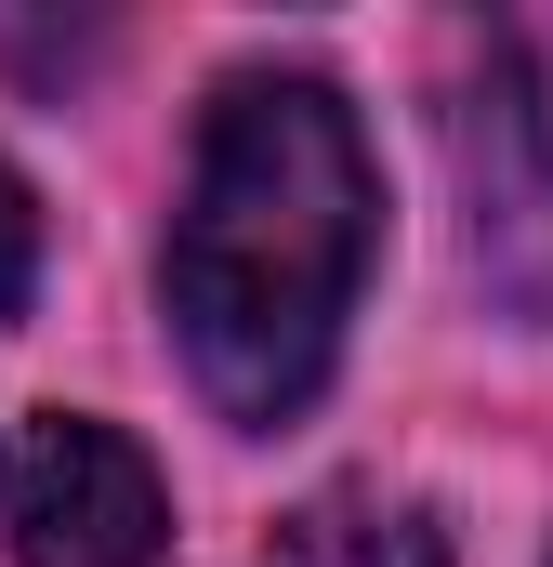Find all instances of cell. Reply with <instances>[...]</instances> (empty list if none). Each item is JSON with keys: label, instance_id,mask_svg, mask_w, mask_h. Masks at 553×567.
Returning a JSON list of instances; mask_svg holds the SVG:
<instances>
[{"label": "cell", "instance_id": "1", "mask_svg": "<svg viewBox=\"0 0 553 567\" xmlns=\"http://www.w3.org/2000/svg\"><path fill=\"white\" fill-rule=\"evenodd\" d=\"M369 238H383V185H369L356 106L303 66L225 80L171 212V317L225 423H290L330 383Z\"/></svg>", "mask_w": 553, "mask_h": 567}, {"label": "cell", "instance_id": "2", "mask_svg": "<svg viewBox=\"0 0 553 567\" xmlns=\"http://www.w3.org/2000/svg\"><path fill=\"white\" fill-rule=\"evenodd\" d=\"M0 515H13V567H158L171 555L158 462L119 423H80V410H40L13 435Z\"/></svg>", "mask_w": 553, "mask_h": 567}, {"label": "cell", "instance_id": "3", "mask_svg": "<svg viewBox=\"0 0 553 567\" xmlns=\"http://www.w3.org/2000/svg\"><path fill=\"white\" fill-rule=\"evenodd\" d=\"M461 172H474V251L501 290L553 303V27H501L488 80L461 106Z\"/></svg>", "mask_w": 553, "mask_h": 567}, {"label": "cell", "instance_id": "4", "mask_svg": "<svg viewBox=\"0 0 553 567\" xmlns=\"http://www.w3.org/2000/svg\"><path fill=\"white\" fill-rule=\"evenodd\" d=\"M290 542H303V567H448V528L421 502H316Z\"/></svg>", "mask_w": 553, "mask_h": 567}, {"label": "cell", "instance_id": "5", "mask_svg": "<svg viewBox=\"0 0 553 567\" xmlns=\"http://www.w3.org/2000/svg\"><path fill=\"white\" fill-rule=\"evenodd\" d=\"M27 278H40V212H27V185L0 172V317L27 303Z\"/></svg>", "mask_w": 553, "mask_h": 567}]
</instances>
